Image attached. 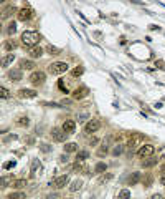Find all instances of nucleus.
<instances>
[{
  "label": "nucleus",
  "mask_w": 165,
  "mask_h": 199,
  "mask_svg": "<svg viewBox=\"0 0 165 199\" xmlns=\"http://www.w3.org/2000/svg\"><path fill=\"white\" fill-rule=\"evenodd\" d=\"M27 143H28V144H33V143H35V140H33V138H27Z\"/></svg>",
  "instance_id": "49530a36"
},
{
  "label": "nucleus",
  "mask_w": 165,
  "mask_h": 199,
  "mask_svg": "<svg viewBox=\"0 0 165 199\" xmlns=\"http://www.w3.org/2000/svg\"><path fill=\"white\" fill-rule=\"evenodd\" d=\"M65 151H66V153H74V151H78V144H76V143H66V144H65Z\"/></svg>",
  "instance_id": "aec40b11"
},
{
  "label": "nucleus",
  "mask_w": 165,
  "mask_h": 199,
  "mask_svg": "<svg viewBox=\"0 0 165 199\" xmlns=\"http://www.w3.org/2000/svg\"><path fill=\"white\" fill-rule=\"evenodd\" d=\"M7 32H8V35H13L16 32V23H15V22H10V23H8Z\"/></svg>",
  "instance_id": "72a5a7b5"
},
{
  "label": "nucleus",
  "mask_w": 165,
  "mask_h": 199,
  "mask_svg": "<svg viewBox=\"0 0 165 199\" xmlns=\"http://www.w3.org/2000/svg\"><path fill=\"white\" fill-rule=\"evenodd\" d=\"M51 148H48V144H41V151L43 153H46V151H50Z\"/></svg>",
  "instance_id": "a19ab883"
},
{
  "label": "nucleus",
  "mask_w": 165,
  "mask_h": 199,
  "mask_svg": "<svg viewBox=\"0 0 165 199\" xmlns=\"http://www.w3.org/2000/svg\"><path fill=\"white\" fill-rule=\"evenodd\" d=\"M86 158H89V153H88V151H81V153H78V156H76V161H84Z\"/></svg>",
  "instance_id": "f704fd0d"
},
{
  "label": "nucleus",
  "mask_w": 165,
  "mask_h": 199,
  "mask_svg": "<svg viewBox=\"0 0 165 199\" xmlns=\"http://www.w3.org/2000/svg\"><path fill=\"white\" fill-rule=\"evenodd\" d=\"M112 154H114V156H119V154H122L124 153V144H116L114 148H112Z\"/></svg>",
  "instance_id": "412c9836"
},
{
  "label": "nucleus",
  "mask_w": 165,
  "mask_h": 199,
  "mask_svg": "<svg viewBox=\"0 0 165 199\" xmlns=\"http://www.w3.org/2000/svg\"><path fill=\"white\" fill-rule=\"evenodd\" d=\"M13 60H15V55H13V53H8V55H5L4 58H2V67H8V65L13 62Z\"/></svg>",
  "instance_id": "dca6fc26"
},
{
  "label": "nucleus",
  "mask_w": 165,
  "mask_h": 199,
  "mask_svg": "<svg viewBox=\"0 0 165 199\" xmlns=\"http://www.w3.org/2000/svg\"><path fill=\"white\" fill-rule=\"evenodd\" d=\"M82 73H84V68L82 67H76L71 70V76H81Z\"/></svg>",
  "instance_id": "cd10ccee"
},
{
  "label": "nucleus",
  "mask_w": 165,
  "mask_h": 199,
  "mask_svg": "<svg viewBox=\"0 0 165 199\" xmlns=\"http://www.w3.org/2000/svg\"><path fill=\"white\" fill-rule=\"evenodd\" d=\"M13 12H15V7H13V5H10V7H5V10H4V15H2V17H4V18H7L8 15H13Z\"/></svg>",
  "instance_id": "2f4dec72"
},
{
  "label": "nucleus",
  "mask_w": 165,
  "mask_h": 199,
  "mask_svg": "<svg viewBox=\"0 0 165 199\" xmlns=\"http://www.w3.org/2000/svg\"><path fill=\"white\" fill-rule=\"evenodd\" d=\"M66 70H68V65L65 62H55V63L50 65V73L51 75H63Z\"/></svg>",
  "instance_id": "f03ea898"
},
{
  "label": "nucleus",
  "mask_w": 165,
  "mask_h": 199,
  "mask_svg": "<svg viewBox=\"0 0 165 199\" xmlns=\"http://www.w3.org/2000/svg\"><path fill=\"white\" fill-rule=\"evenodd\" d=\"M53 140L58 141V143H63V141H66V138H68V133L65 131V130H53Z\"/></svg>",
  "instance_id": "1a4fd4ad"
},
{
  "label": "nucleus",
  "mask_w": 165,
  "mask_h": 199,
  "mask_svg": "<svg viewBox=\"0 0 165 199\" xmlns=\"http://www.w3.org/2000/svg\"><path fill=\"white\" fill-rule=\"evenodd\" d=\"M27 186V181L25 179H16V181H13V187H16V189H22V187Z\"/></svg>",
  "instance_id": "7c9ffc66"
},
{
  "label": "nucleus",
  "mask_w": 165,
  "mask_h": 199,
  "mask_svg": "<svg viewBox=\"0 0 165 199\" xmlns=\"http://www.w3.org/2000/svg\"><path fill=\"white\" fill-rule=\"evenodd\" d=\"M71 95H73V100H82V98H86L88 95H89V88H88V86H79V88H76Z\"/></svg>",
  "instance_id": "0eeeda50"
},
{
  "label": "nucleus",
  "mask_w": 165,
  "mask_h": 199,
  "mask_svg": "<svg viewBox=\"0 0 165 199\" xmlns=\"http://www.w3.org/2000/svg\"><path fill=\"white\" fill-rule=\"evenodd\" d=\"M70 182V174H63V176H60V178L53 179V181L50 182V186L56 187V189H61L63 186H66Z\"/></svg>",
  "instance_id": "39448f33"
},
{
  "label": "nucleus",
  "mask_w": 165,
  "mask_h": 199,
  "mask_svg": "<svg viewBox=\"0 0 165 199\" xmlns=\"http://www.w3.org/2000/svg\"><path fill=\"white\" fill-rule=\"evenodd\" d=\"M101 128V121L99 119H91L89 123H86V133H96Z\"/></svg>",
  "instance_id": "9d476101"
},
{
  "label": "nucleus",
  "mask_w": 165,
  "mask_h": 199,
  "mask_svg": "<svg viewBox=\"0 0 165 199\" xmlns=\"http://www.w3.org/2000/svg\"><path fill=\"white\" fill-rule=\"evenodd\" d=\"M160 173H162V174H164V173H165V164H164V166H162V169H160Z\"/></svg>",
  "instance_id": "09e8293b"
},
{
  "label": "nucleus",
  "mask_w": 165,
  "mask_h": 199,
  "mask_svg": "<svg viewBox=\"0 0 165 199\" xmlns=\"http://www.w3.org/2000/svg\"><path fill=\"white\" fill-rule=\"evenodd\" d=\"M155 67L160 68V70H165V62H164V60H157V62H155Z\"/></svg>",
  "instance_id": "4c0bfd02"
},
{
  "label": "nucleus",
  "mask_w": 165,
  "mask_h": 199,
  "mask_svg": "<svg viewBox=\"0 0 165 199\" xmlns=\"http://www.w3.org/2000/svg\"><path fill=\"white\" fill-rule=\"evenodd\" d=\"M154 151H155V146L154 144H144V146H140L139 151H137V156L139 158H148L152 156Z\"/></svg>",
  "instance_id": "20e7f679"
},
{
  "label": "nucleus",
  "mask_w": 165,
  "mask_h": 199,
  "mask_svg": "<svg viewBox=\"0 0 165 199\" xmlns=\"http://www.w3.org/2000/svg\"><path fill=\"white\" fill-rule=\"evenodd\" d=\"M150 199H164V196H162V194H152V196H150Z\"/></svg>",
  "instance_id": "79ce46f5"
},
{
  "label": "nucleus",
  "mask_w": 165,
  "mask_h": 199,
  "mask_svg": "<svg viewBox=\"0 0 165 199\" xmlns=\"http://www.w3.org/2000/svg\"><path fill=\"white\" fill-rule=\"evenodd\" d=\"M142 138H144V136H142V135H137V133L131 135V136H129V141H127V148L132 149V148H136V146H139V144L142 143Z\"/></svg>",
  "instance_id": "6e6552de"
},
{
  "label": "nucleus",
  "mask_w": 165,
  "mask_h": 199,
  "mask_svg": "<svg viewBox=\"0 0 165 199\" xmlns=\"http://www.w3.org/2000/svg\"><path fill=\"white\" fill-rule=\"evenodd\" d=\"M8 182H10V178H8V176H4V178H2V187H7Z\"/></svg>",
  "instance_id": "ea45409f"
},
{
  "label": "nucleus",
  "mask_w": 165,
  "mask_h": 199,
  "mask_svg": "<svg viewBox=\"0 0 165 199\" xmlns=\"http://www.w3.org/2000/svg\"><path fill=\"white\" fill-rule=\"evenodd\" d=\"M45 80H46V75L43 72H35V73H32V76H30V81H32V85H35V86L45 83Z\"/></svg>",
  "instance_id": "423d86ee"
},
{
  "label": "nucleus",
  "mask_w": 165,
  "mask_h": 199,
  "mask_svg": "<svg viewBox=\"0 0 165 199\" xmlns=\"http://www.w3.org/2000/svg\"><path fill=\"white\" fill-rule=\"evenodd\" d=\"M15 164H16L15 161H8V163H5V164H4V168H5V169H12V168H15Z\"/></svg>",
  "instance_id": "58836bf2"
},
{
  "label": "nucleus",
  "mask_w": 165,
  "mask_h": 199,
  "mask_svg": "<svg viewBox=\"0 0 165 199\" xmlns=\"http://www.w3.org/2000/svg\"><path fill=\"white\" fill-rule=\"evenodd\" d=\"M112 178H114V174H112V173H104L103 176H101V179H99V182L104 186V184H107V182L111 181Z\"/></svg>",
  "instance_id": "a211bd4d"
},
{
  "label": "nucleus",
  "mask_w": 165,
  "mask_h": 199,
  "mask_svg": "<svg viewBox=\"0 0 165 199\" xmlns=\"http://www.w3.org/2000/svg\"><path fill=\"white\" fill-rule=\"evenodd\" d=\"M107 153H109V148H107V144H103V146L98 149V153H96V154H98L99 158H104Z\"/></svg>",
  "instance_id": "4be33fe9"
},
{
  "label": "nucleus",
  "mask_w": 165,
  "mask_h": 199,
  "mask_svg": "<svg viewBox=\"0 0 165 199\" xmlns=\"http://www.w3.org/2000/svg\"><path fill=\"white\" fill-rule=\"evenodd\" d=\"M157 161H159V158L148 156L147 159H144V161H142V168H152V166L157 164Z\"/></svg>",
  "instance_id": "2eb2a0df"
},
{
  "label": "nucleus",
  "mask_w": 165,
  "mask_h": 199,
  "mask_svg": "<svg viewBox=\"0 0 165 199\" xmlns=\"http://www.w3.org/2000/svg\"><path fill=\"white\" fill-rule=\"evenodd\" d=\"M18 96L20 98H35L37 96V91L35 90H30V88H22L18 91Z\"/></svg>",
  "instance_id": "9b49d317"
},
{
  "label": "nucleus",
  "mask_w": 165,
  "mask_h": 199,
  "mask_svg": "<svg viewBox=\"0 0 165 199\" xmlns=\"http://www.w3.org/2000/svg\"><path fill=\"white\" fill-rule=\"evenodd\" d=\"M98 143H99L98 138H91V144H98Z\"/></svg>",
  "instance_id": "c03bdc74"
},
{
  "label": "nucleus",
  "mask_w": 165,
  "mask_h": 199,
  "mask_svg": "<svg viewBox=\"0 0 165 199\" xmlns=\"http://www.w3.org/2000/svg\"><path fill=\"white\" fill-rule=\"evenodd\" d=\"M41 53H43V50H41L40 47H33L32 50H30V56H32V58H40Z\"/></svg>",
  "instance_id": "6ab92c4d"
},
{
  "label": "nucleus",
  "mask_w": 165,
  "mask_h": 199,
  "mask_svg": "<svg viewBox=\"0 0 165 199\" xmlns=\"http://www.w3.org/2000/svg\"><path fill=\"white\" fill-rule=\"evenodd\" d=\"M160 182H162V184H164V186H165V173H164V174H162V176H160Z\"/></svg>",
  "instance_id": "a18cd8bd"
},
{
  "label": "nucleus",
  "mask_w": 165,
  "mask_h": 199,
  "mask_svg": "<svg viewBox=\"0 0 165 199\" xmlns=\"http://www.w3.org/2000/svg\"><path fill=\"white\" fill-rule=\"evenodd\" d=\"M129 198H131V191H129V189H122L119 194H117V198H116V199H129Z\"/></svg>",
  "instance_id": "393cba45"
},
{
  "label": "nucleus",
  "mask_w": 165,
  "mask_h": 199,
  "mask_svg": "<svg viewBox=\"0 0 165 199\" xmlns=\"http://www.w3.org/2000/svg\"><path fill=\"white\" fill-rule=\"evenodd\" d=\"M140 179H142V174H140V173H132L131 176L127 178V184H129V186H136Z\"/></svg>",
  "instance_id": "ddd939ff"
},
{
  "label": "nucleus",
  "mask_w": 165,
  "mask_h": 199,
  "mask_svg": "<svg viewBox=\"0 0 165 199\" xmlns=\"http://www.w3.org/2000/svg\"><path fill=\"white\" fill-rule=\"evenodd\" d=\"M0 96L4 98V100H5V98H8V96H10V93H8V90L2 86V88H0Z\"/></svg>",
  "instance_id": "e433bc0d"
},
{
  "label": "nucleus",
  "mask_w": 165,
  "mask_h": 199,
  "mask_svg": "<svg viewBox=\"0 0 165 199\" xmlns=\"http://www.w3.org/2000/svg\"><path fill=\"white\" fill-rule=\"evenodd\" d=\"M16 124H18V126H28V124H30V119L27 118V116H20V118L16 119Z\"/></svg>",
  "instance_id": "b1692460"
},
{
  "label": "nucleus",
  "mask_w": 165,
  "mask_h": 199,
  "mask_svg": "<svg viewBox=\"0 0 165 199\" xmlns=\"http://www.w3.org/2000/svg\"><path fill=\"white\" fill-rule=\"evenodd\" d=\"M40 40H41V37H40L38 32H23V33H22V42H23V45H27V47L37 45Z\"/></svg>",
  "instance_id": "f257e3e1"
},
{
  "label": "nucleus",
  "mask_w": 165,
  "mask_h": 199,
  "mask_svg": "<svg viewBox=\"0 0 165 199\" xmlns=\"http://www.w3.org/2000/svg\"><path fill=\"white\" fill-rule=\"evenodd\" d=\"M88 119H89V113H86V111L78 114V121H79V123H86Z\"/></svg>",
  "instance_id": "473e14b6"
},
{
  "label": "nucleus",
  "mask_w": 165,
  "mask_h": 199,
  "mask_svg": "<svg viewBox=\"0 0 165 199\" xmlns=\"http://www.w3.org/2000/svg\"><path fill=\"white\" fill-rule=\"evenodd\" d=\"M60 159H61V163H66V161H68V158H66V156H61Z\"/></svg>",
  "instance_id": "de8ad7c7"
},
{
  "label": "nucleus",
  "mask_w": 165,
  "mask_h": 199,
  "mask_svg": "<svg viewBox=\"0 0 165 199\" xmlns=\"http://www.w3.org/2000/svg\"><path fill=\"white\" fill-rule=\"evenodd\" d=\"M61 105H71V100H61Z\"/></svg>",
  "instance_id": "37998d69"
},
{
  "label": "nucleus",
  "mask_w": 165,
  "mask_h": 199,
  "mask_svg": "<svg viewBox=\"0 0 165 199\" xmlns=\"http://www.w3.org/2000/svg\"><path fill=\"white\" fill-rule=\"evenodd\" d=\"M22 70H18V68H15V70H10V72H8V78H10V80L12 81H20L22 80Z\"/></svg>",
  "instance_id": "f8f14e48"
},
{
  "label": "nucleus",
  "mask_w": 165,
  "mask_h": 199,
  "mask_svg": "<svg viewBox=\"0 0 165 199\" xmlns=\"http://www.w3.org/2000/svg\"><path fill=\"white\" fill-rule=\"evenodd\" d=\"M20 67L23 68V70H32L33 67H35V63H33L32 60H20Z\"/></svg>",
  "instance_id": "f3484780"
},
{
  "label": "nucleus",
  "mask_w": 165,
  "mask_h": 199,
  "mask_svg": "<svg viewBox=\"0 0 165 199\" xmlns=\"http://www.w3.org/2000/svg\"><path fill=\"white\" fill-rule=\"evenodd\" d=\"M32 17H33V10L30 9V7H22V9L16 12V18H18L20 22H27Z\"/></svg>",
  "instance_id": "7ed1b4c3"
},
{
  "label": "nucleus",
  "mask_w": 165,
  "mask_h": 199,
  "mask_svg": "<svg viewBox=\"0 0 165 199\" xmlns=\"http://www.w3.org/2000/svg\"><path fill=\"white\" fill-rule=\"evenodd\" d=\"M106 169H107L106 163H98V164H96V168H94L96 173H106Z\"/></svg>",
  "instance_id": "bb28decb"
},
{
  "label": "nucleus",
  "mask_w": 165,
  "mask_h": 199,
  "mask_svg": "<svg viewBox=\"0 0 165 199\" xmlns=\"http://www.w3.org/2000/svg\"><path fill=\"white\" fill-rule=\"evenodd\" d=\"M46 51H48L50 55H60V53H61V50L56 48L55 45H48V47H46Z\"/></svg>",
  "instance_id": "5701e85b"
},
{
  "label": "nucleus",
  "mask_w": 165,
  "mask_h": 199,
  "mask_svg": "<svg viewBox=\"0 0 165 199\" xmlns=\"http://www.w3.org/2000/svg\"><path fill=\"white\" fill-rule=\"evenodd\" d=\"M16 47H18V43H16L15 40H7V42H5V48H7V50H15Z\"/></svg>",
  "instance_id": "a878e982"
},
{
  "label": "nucleus",
  "mask_w": 165,
  "mask_h": 199,
  "mask_svg": "<svg viewBox=\"0 0 165 199\" xmlns=\"http://www.w3.org/2000/svg\"><path fill=\"white\" fill-rule=\"evenodd\" d=\"M8 199H25V192H22V191L12 192V194L8 196Z\"/></svg>",
  "instance_id": "c756f323"
},
{
  "label": "nucleus",
  "mask_w": 165,
  "mask_h": 199,
  "mask_svg": "<svg viewBox=\"0 0 165 199\" xmlns=\"http://www.w3.org/2000/svg\"><path fill=\"white\" fill-rule=\"evenodd\" d=\"M38 168H40V163H38L37 159H35V161L32 163V178H33V176H35V171H37Z\"/></svg>",
  "instance_id": "c9c22d12"
},
{
  "label": "nucleus",
  "mask_w": 165,
  "mask_h": 199,
  "mask_svg": "<svg viewBox=\"0 0 165 199\" xmlns=\"http://www.w3.org/2000/svg\"><path fill=\"white\" fill-rule=\"evenodd\" d=\"M63 130L70 135V133H73L74 130H76V123H74L73 119H66L65 123H63Z\"/></svg>",
  "instance_id": "4468645a"
},
{
  "label": "nucleus",
  "mask_w": 165,
  "mask_h": 199,
  "mask_svg": "<svg viewBox=\"0 0 165 199\" xmlns=\"http://www.w3.org/2000/svg\"><path fill=\"white\" fill-rule=\"evenodd\" d=\"M81 186H82V181H74L73 184L70 186V191H71V192H74V191H79V189H81Z\"/></svg>",
  "instance_id": "c85d7f7f"
}]
</instances>
